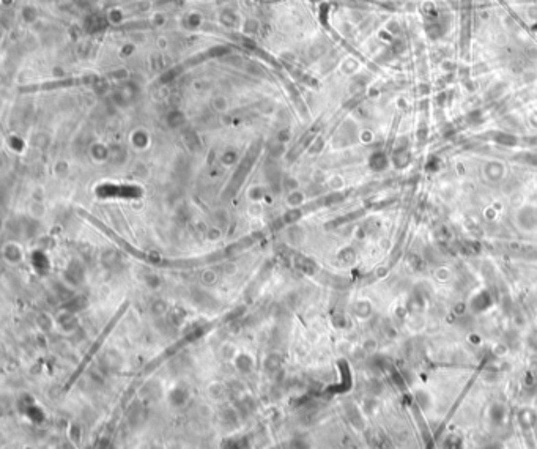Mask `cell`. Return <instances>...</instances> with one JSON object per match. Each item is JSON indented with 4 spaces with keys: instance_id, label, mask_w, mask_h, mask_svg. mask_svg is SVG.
Wrapping results in <instances>:
<instances>
[{
    "instance_id": "cell-1",
    "label": "cell",
    "mask_w": 537,
    "mask_h": 449,
    "mask_svg": "<svg viewBox=\"0 0 537 449\" xmlns=\"http://www.w3.org/2000/svg\"><path fill=\"white\" fill-rule=\"evenodd\" d=\"M515 222H517V227L521 232H526V234L536 232L537 230V205L526 204L521 207L515 214Z\"/></svg>"
},
{
    "instance_id": "cell-2",
    "label": "cell",
    "mask_w": 537,
    "mask_h": 449,
    "mask_svg": "<svg viewBox=\"0 0 537 449\" xmlns=\"http://www.w3.org/2000/svg\"><path fill=\"white\" fill-rule=\"evenodd\" d=\"M483 174H485V177L490 180V182H493V183L500 182V180L504 177V167H503V164L491 161L483 166Z\"/></svg>"
},
{
    "instance_id": "cell-3",
    "label": "cell",
    "mask_w": 537,
    "mask_h": 449,
    "mask_svg": "<svg viewBox=\"0 0 537 449\" xmlns=\"http://www.w3.org/2000/svg\"><path fill=\"white\" fill-rule=\"evenodd\" d=\"M66 438H68V441H71L76 448L81 446V443H82V427L78 423L70 424V427H68V430H66Z\"/></svg>"
}]
</instances>
